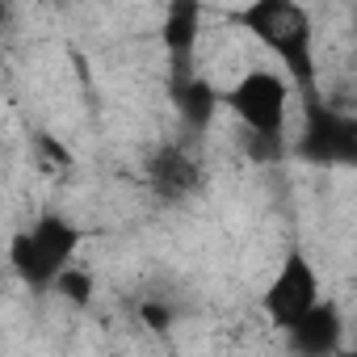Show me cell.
Here are the masks:
<instances>
[{
    "label": "cell",
    "mask_w": 357,
    "mask_h": 357,
    "mask_svg": "<svg viewBox=\"0 0 357 357\" xmlns=\"http://www.w3.org/2000/svg\"><path fill=\"white\" fill-rule=\"evenodd\" d=\"M231 22L252 34L290 76L303 97H315V22L311 9L294 5V0H252V5L231 9Z\"/></svg>",
    "instance_id": "obj_1"
},
{
    "label": "cell",
    "mask_w": 357,
    "mask_h": 357,
    "mask_svg": "<svg viewBox=\"0 0 357 357\" xmlns=\"http://www.w3.org/2000/svg\"><path fill=\"white\" fill-rule=\"evenodd\" d=\"M80 244H84V231L76 219L43 211L9 240V269L30 290H55L59 278L76 265Z\"/></svg>",
    "instance_id": "obj_2"
},
{
    "label": "cell",
    "mask_w": 357,
    "mask_h": 357,
    "mask_svg": "<svg viewBox=\"0 0 357 357\" xmlns=\"http://www.w3.org/2000/svg\"><path fill=\"white\" fill-rule=\"evenodd\" d=\"M290 101H294V84L278 68H248V72L236 76V84L223 89V105L248 130V139L261 143V147L286 143V135H290Z\"/></svg>",
    "instance_id": "obj_3"
},
{
    "label": "cell",
    "mask_w": 357,
    "mask_h": 357,
    "mask_svg": "<svg viewBox=\"0 0 357 357\" xmlns=\"http://www.w3.org/2000/svg\"><path fill=\"white\" fill-rule=\"evenodd\" d=\"M294 155L311 168H357V114L324 93L303 97Z\"/></svg>",
    "instance_id": "obj_4"
},
{
    "label": "cell",
    "mask_w": 357,
    "mask_h": 357,
    "mask_svg": "<svg viewBox=\"0 0 357 357\" xmlns=\"http://www.w3.org/2000/svg\"><path fill=\"white\" fill-rule=\"evenodd\" d=\"M324 303V286H319V273L311 265V257L303 248H290L282 257V265L273 269L269 286L261 290V311L265 319L278 328V332H290L303 315H311L315 307Z\"/></svg>",
    "instance_id": "obj_5"
},
{
    "label": "cell",
    "mask_w": 357,
    "mask_h": 357,
    "mask_svg": "<svg viewBox=\"0 0 357 357\" xmlns=\"http://www.w3.org/2000/svg\"><path fill=\"white\" fill-rule=\"evenodd\" d=\"M143 185L164 206H185L206 190V172L198 155L181 143H155L143 160Z\"/></svg>",
    "instance_id": "obj_6"
},
{
    "label": "cell",
    "mask_w": 357,
    "mask_h": 357,
    "mask_svg": "<svg viewBox=\"0 0 357 357\" xmlns=\"http://www.w3.org/2000/svg\"><path fill=\"white\" fill-rule=\"evenodd\" d=\"M344 336H349L344 311H340L336 303H328V298H324L311 315H303L290 332H282L290 357H336V353L349 349Z\"/></svg>",
    "instance_id": "obj_7"
},
{
    "label": "cell",
    "mask_w": 357,
    "mask_h": 357,
    "mask_svg": "<svg viewBox=\"0 0 357 357\" xmlns=\"http://www.w3.org/2000/svg\"><path fill=\"white\" fill-rule=\"evenodd\" d=\"M198 30H202V9L198 5H168V17H164V47L172 59L190 63L194 47H198Z\"/></svg>",
    "instance_id": "obj_8"
},
{
    "label": "cell",
    "mask_w": 357,
    "mask_h": 357,
    "mask_svg": "<svg viewBox=\"0 0 357 357\" xmlns=\"http://www.w3.org/2000/svg\"><path fill=\"white\" fill-rule=\"evenodd\" d=\"M176 109H181V118L190 122V126H206L211 122V114L223 105V93L211 84V80H202V76H185V80H176Z\"/></svg>",
    "instance_id": "obj_9"
},
{
    "label": "cell",
    "mask_w": 357,
    "mask_h": 357,
    "mask_svg": "<svg viewBox=\"0 0 357 357\" xmlns=\"http://www.w3.org/2000/svg\"><path fill=\"white\" fill-rule=\"evenodd\" d=\"M34 155H38L43 172H63V168H72V151L59 147L51 135H34Z\"/></svg>",
    "instance_id": "obj_10"
},
{
    "label": "cell",
    "mask_w": 357,
    "mask_h": 357,
    "mask_svg": "<svg viewBox=\"0 0 357 357\" xmlns=\"http://www.w3.org/2000/svg\"><path fill=\"white\" fill-rule=\"evenodd\" d=\"M55 290H59V294H68L76 307H89V298H93V278H89L84 269H76V265H72V269L59 278V286H55Z\"/></svg>",
    "instance_id": "obj_11"
},
{
    "label": "cell",
    "mask_w": 357,
    "mask_h": 357,
    "mask_svg": "<svg viewBox=\"0 0 357 357\" xmlns=\"http://www.w3.org/2000/svg\"><path fill=\"white\" fill-rule=\"evenodd\" d=\"M336 357H357V349H344V353H336Z\"/></svg>",
    "instance_id": "obj_12"
}]
</instances>
